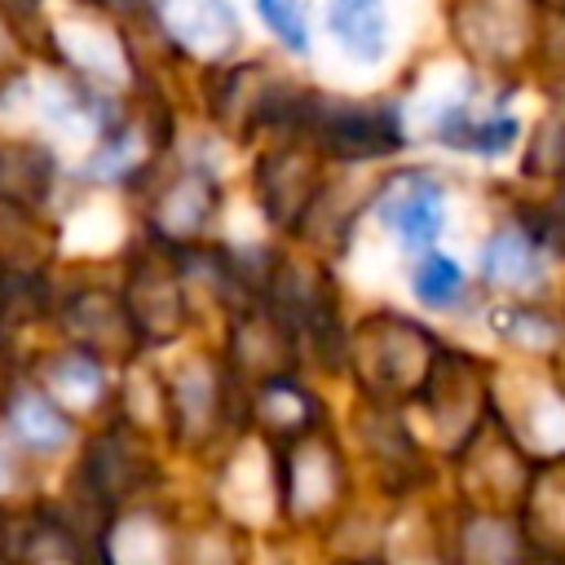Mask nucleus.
Listing matches in <instances>:
<instances>
[{
  "mask_svg": "<svg viewBox=\"0 0 565 565\" xmlns=\"http://www.w3.org/2000/svg\"><path fill=\"white\" fill-rule=\"evenodd\" d=\"M547 13L534 0H437L446 49L481 75L530 79Z\"/></svg>",
  "mask_w": 565,
  "mask_h": 565,
  "instance_id": "obj_1",
  "label": "nucleus"
},
{
  "mask_svg": "<svg viewBox=\"0 0 565 565\" xmlns=\"http://www.w3.org/2000/svg\"><path fill=\"white\" fill-rule=\"evenodd\" d=\"M296 137H305L327 163H380L406 150V97L402 93H331L309 84Z\"/></svg>",
  "mask_w": 565,
  "mask_h": 565,
  "instance_id": "obj_2",
  "label": "nucleus"
},
{
  "mask_svg": "<svg viewBox=\"0 0 565 565\" xmlns=\"http://www.w3.org/2000/svg\"><path fill=\"white\" fill-rule=\"evenodd\" d=\"M146 22L168 62H185L194 71L247 49V18L234 0H150Z\"/></svg>",
  "mask_w": 565,
  "mask_h": 565,
  "instance_id": "obj_3",
  "label": "nucleus"
},
{
  "mask_svg": "<svg viewBox=\"0 0 565 565\" xmlns=\"http://www.w3.org/2000/svg\"><path fill=\"white\" fill-rule=\"evenodd\" d=\"M318 31L331 40V49L349 66L380 71L397 49V4L393 0H322Z\"/></svg>",
  "mask_w": 565,
  "mask_h": 565,
  "instance_id": "obj_4",
  "label": "nucleus"
},
{
  "mask_svg": "<svg viewBox=\"0 0 565 565\" xmlns=\"http://www.w3.org/2000/svg\"><path fill=\"white\" fill-rule=\"evenodd\" d=\"M441 207H446V194H441V181L428 177V172H397L384 181V194H380V216L388 230H397L411 247H428L441 230Z\"/></svg>",
  "mask_w": 565,
  "mask_h": 565,
  "instance_id": "obj_5",
  "label": "nucleus"
},
{
  "mask_svg": "<svg viewBox=\"0 0 565 565\" xmlns=\"http://www.w3.org/2000/svg\"><path fill=\"white\" fill-rule=\"evenodd\" d=\"M57 159L40 141H0V207H40L53 190Z\"/></svg>",
  "mask_w": 565,
  "mask_h": 565,
  "instance_id": "obj_6",
  "label": "nucleus"
},
{
  "mask_svg": "<svg viewBox=\"0 0 565 565\" xmlns=\"http://www.w3.org/2000/svg\"><path fill=\"white\" fill-rule=\"evenodd\" d=\"M256 26L287 62H309L318 49V9L313 0H247Z\"/></svg>",
  "mask_w": 565,
  "mask_h": 565,
  "instance_id": "obj_7",
  "label": "nucleus"
},
{
  "mask_svg": "<svg viewBox=\"0 0 565 565\" xmlns=\"http://www.w3.org/2000/svg\"><path fill=\"white\" fill-rule=\"evenodd\" d=\"M9 419H13V433L35 450H49V446H57L66 437V419L40 393H18L13 406H9Z\"/></svg>",
  "mask_w": 565,
  "mask_h": 565,
  "instance_id": "obj_8",
  "label": "nucleus"
},
{
  "mask_svg": "<svg viewBox=\"0 0 565 565\" xmlns=\"http://www.w3.org/2000/svg\"><path fill=\"white\" fill-rule=\"evenodd\" d=\"M455 291H459V269L446 256L428 252L424 265H419V296L424 300H450Z\"/></svg>",
  "mask_w": 565,
  "mask_h": 565,
  "instance_id": "obj_9",
  "label": "nucleus"
},
{
  "mask_svg": "<svg viewBox=\"0 0 565 565\" xmlns=\"http://www.w3.org/2000/svg\"><path fill=\"white\" fill-rule=\"evenodd\" d=\"M534 4H539L547 18H561V13H565V0H534Z\"/></svg>",
  "mask_w": 565,
  "mask_h": 565,
  "instance_id": "obj_10",
  "label": "nucleus"
},
{
  "mask_svg": "<svg viewBox=\"0 0 565 565\" xmlns=\"http://www.w3.org/2000/svg\"><path fill=\"white\" fill-rule=\"evenodd\" d=\"M0 539H4V516H0Z\"/></svg>",
  "mask_w": 565,
  "mask_h": 565,
  "instance_id": "obj_11",
  "label": "nucleus"
}]
</instances>
